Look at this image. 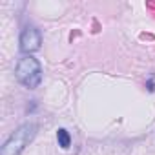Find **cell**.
I'll use <instances>...</instances> for the list:
<instances>
[{
  "mask_svg": "<svg viewBox=\"0 0 155 155\" xmlns=\"http://www.w3.org/2000/svg\"><path fill=\"white\" fill-rule=\"evenodd\" d=\"M15 77L22 86L35 90L42 82V66L35 57L26 55V57L18 58V62L15 66Z\"/></svg>",
  "mask_w": 155,
  "mask_h": 155,
  "instance_id": "1",
  "label": "cell"
},
{
  "mask_svg": "<svg viewBox=\"0 0 155 155\" xmlns=\"http://www.w3.org/2000/svg\"><path fill=\"white\" fill-rule=\"evenodd\" d=\"M37 130H38V126H37L35 122H26V124L18 126V128L9 135V139L4 142L0 155H20V153L26 150V146L35 139Z\"/></svg>",
  "mask_w": 155,
  "mask_h": 155,
  "instance_id": "2",
  "label": "cell"
},
{
  "mask_svg": "<svg viewBox=\"0 0 155 155\" xmlns=\"http://www.w3.org/2000/svg\"><path fill=\"white\" fill-rule=\"evenodd\" d=\"M18 44H20V51L22 53H35L40 49L42 46V35L37 28L33 26H28L22 33H20V38H18Z\"/></svg>",
  "mask_w": 155,
  "mask_h": 155,
  "instance_id": "3",
  "label": "cell"
},
{
  "mask_svg": "<svg viewBox=\"0 0 155 155\" xmlns=\"http://www.w3.org/2000/svg\"><path fill=\"white\" fill-rule=\"evenodd\" d=\"M146 88H148L150 91H155V82H153V81H148V84H146Z\"/></svg>",
  "mask_w": 155,
  "mask_h": 155,
  "instance_id": "5",
  "label": "cell"
},
{
  "mask_svg": "<svg viewBox=\"0 0 155 155\" xmlns=\"http://www.w3.org/2000/svg\"><path fill=\"white\" fill-rule=\"evenodd\" d=\"M57 140H58V146H60V148H69V144H71V135L68 133V130L60 128V130L57 131Z\"/></svg>",
  "mask_w": 155,
  "mask_h": 155,
  "instance_id": "4",
  "label": "cell"
}]
</instances>
